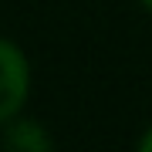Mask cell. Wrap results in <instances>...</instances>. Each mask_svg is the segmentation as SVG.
I'll list each match as a JSON object with an SVG mask.
<instances>
[{"mask_svg": "<svg viewBox=\"0 0 152 152\" xmlns=\"http://www.w3.org/2000/svg\"><path fill=\"white\" fill-rule=\"evenodd\" d=\"M31 91V64L14 41L0 37V125L24 108Z\"/></svg>", "mask_w": 152, "mask_h": 152, "instance_id": "cell-1", "label": "cell"}, {"mask_svg": "<svg viewBox=\"0 0 152 152\" xmlns=\"http://www.w3.org/2000/svg\"><path fill=\"white\" fill-rule=\"evenodd\" d=\"M54 142H51L48 129L37 118H14L4 122V135H0V152H51Z\"/></svg>", "mask_w": 152, "mask_h": 152, "instance_id": "cell-2", "label": "cell"}, {"mask_svg": "<svg viewBox=\"0 0 152 152\" xmlns=\"http://www.w3.org/2000/svg\"><path fill=\"white\" fill-rule=\"evenodd\" d=\"M135 152H152V125L145 129V135L139 139V149H135Z\"/></svg>", "mask_w": 152, "mask_h": 152, "instance_id": "cell-3", "label": "cell"}, {"mask_svg": "<svg viewBox=\"0 0 152 152\" xmlns=\"http://www.w3.org/2000/svg\"><path fill=\"white\" fill-rule=\"evenodd\" d=\"M142 4H145V7H149V10H152V0H142Z\"/></svg>", "mask_w": 152, "mask_h": 152, "instance_id": "cell-4", "label": "cell"}]
</instances>
